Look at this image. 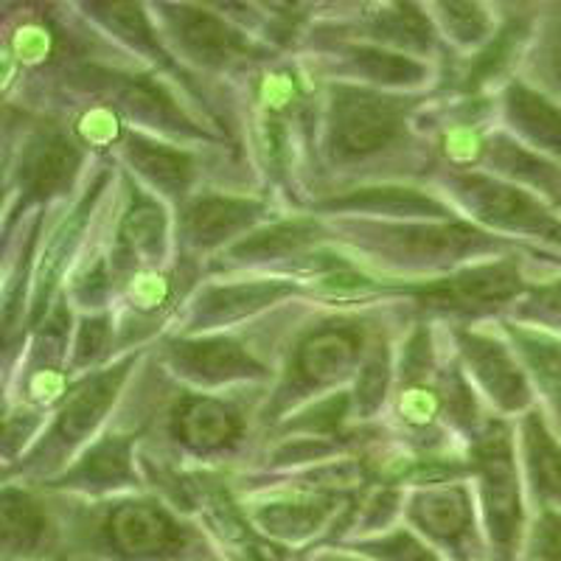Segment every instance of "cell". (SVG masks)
<instances>
[{"instance_id":"2","label":"cell","mask_w":561,"mask_h":561,"mask_svg":"<svg viewBox=\"0 0 561 561\" xmlns=\"http://www.w3.org/2000/svg\"><path fill=\"white\" fill-rule=\"evenodd\" d=\"M474 466L480 472L483 539L489 561H525L530 525L525 519L511 435L503 424H494L480 440L474 449Z\"/></svg>"},{"instance_id":"21","label":"cell","mask_w":561,"mask_h":561,"mask_svg":"<svg viewBox=\"0 0 561 561\" xmlns=\"http://www.w3.org/2000/svg\"><path fill=\"white\" fill-rule=\"evenodd\" d=\"M79 480L77 485L88 489H110V485H122L118 480L129 478V444L127 440H104L93 453L88 455L77 472L70 474Z\"/></svg>"},{"instance_id":"12","label":"cell","mask_w":561,"mask_h":561,"mask_svg":"<svg viewBox=\"0 0 561 561\" xmlns=\"http://www.w3.org/2000/svg\"><path fill=\"white\" fill-rule=\"evenodd\" d=\"M525 460L534 497L542 503V511H561V444L536 413L525 419Z\"/></svg>"},{"instance_id":"1","label":"cell","mask_w":561,"mask_h":561,"mask_svg":"<svg viewBox=\"0 0 561 561\" xmlns=\"http://www.w3.org/2000/svg\"><path fill=\"white\" fill-rule=\"evenodd\" d=\"M68 559L90 561H222V550L192 523L154 500H122L65 530ZM65 559V561H68Z\"/></svg>"},{"instance_id":"6","label":"cell","mask_w":561,"mask_h":561,"mask_svg":"<svg viewBox=\"0 0 561 561\" xmlns=\"http://www.w3.org/2000/svg\"><path fill=\"white\" fill-rule=\"evenodd\" d=\"M460 192L469 197V205L474 210H480V217L503 225V228L539 230V233H550L559 228L556 217L545 205L511 185L491 183V180L472 174V178L460 180Z\"/></svg>"},{"instance_id":"9","label":"cell","mask_w":561,"mask_h":561,"mask_svg":"<svg viewBox=\"0 0 561 561\" xmlns=\"http://www.w3.org/2000/svg\"><path fill=\"white\" fill-rule=\"evenodd\" d=\"M172 363L183 377L194 382H228V379L253 377L262 374V368L253 363L248 351L233 340H185L172 348Z\"/></svg>"},{"instance_id":"10","label":"cell","mask_w":561,"mask_h":561,"mask_svg":"<svg viewBox=\"0 0 561 561\" xmlns=\"http://www.w3.org/2000/svg\"><path fill=\"white\" fill-rule=\"evenodd\" d=\"M523 289L519 273L514 264H491V267H478L472 273L460 275V278L435 284L433 289L424 293L427 307L440 309H472L483 304H497L508 300Z\"/></svg>"},{"instance_id":"22","label":"cell","mask_w":561,"mask_h":561,"mask_svg":"<svg viewBox=\"0 0 561 561\" xmlns=\"http://www.w3.org/2000/svg\"><path fill=\"white\" fill-rule=\"evenodd\" d=\"M287 293V287L280 284H253V287H228L210 293L203 300V314L208 320H228L237 318V314L250 312V309H259L270 300H275L278 295Z\"/></svg>"},{"instance_id":"24","label":"cell","mask_w":561,"mask_h":561,"mask_svg":"<svg viewBox=\"0 0 561 561\" xmlns=\"http://www.w3.org/2000/svg\"><path fill=\"white\" fill-rule=\"evenodd\" d=\"M357 65L368 73L370 79L385 84H404L415 82V79L424 73L421 65H415L413 59L396 57V54H382V51H357Z\"/></svg>"},{"instance_id":"25","label":"cell","mask_w":561,"mask_h":561,"mask_svg":"<svg viewBox=\"0 0 561 561\" xmlns=\"http://www.w3.org/2000/svg\"><path fill=\"white\" fill-rule=\"evenodd\" d=\"M447 23L460 39H478L485 32V18L478 7H447Z\"/></svg>"},{"instance_id":"8","label":"cell","mask_w":561,"mask_h":561,"mask_svg":"<svg viewBox=\"0 0 561 561\" xmlns=\"http://www.w3.org/2000/svg\"><path fill=\"white\" fill-rule=\"evenodd\" d=\"M460 348L466 359L474 368V377L480 379L489 396L503 410H523L530 402V388L525 382V374L511 359L508 351L489 337H480L472 332H460Z\"/></svg>"},{"instance_id":"7","label":"cell","mask_w":561,"mask_h":561,"mask_svg":"<svg viewBox=\"0 0 561 561\" xmlns=\"http://www.w3.org/2000/svg\"><path fill=\"white\" fill-rule=\"evenodd\" d=\"M359 357V332L354 325L318 329L300 343L295 354V385L318 388L343 379Z\"/></svg>"},{"instance_id":"27","label":"cell","mask_w":561,"mask_h":561,"mask_svg":"<svg viewBox=\"0 0 561 561\" xmlns=\"http://www.w3.org/2000/svg\"><path fill=\"white\" fill-rule=\"evenodd\" d=\"M545 68H548L550 82L556 84V90L561 93V26L545 43Z\"/></svg>"},{"instance_id":"29","label":"cell","mask_w":561,"mask_h":561,"mask_svg":"<svg viewBox=\"0 0 561 561\" xmlns=\"http://www.w3.org/2000/svg\"><path fill=\"white\" fill-rule=\"evenodd\" d=\"M222 561H225V559H222Z\"/></svg>"},{"instance_id":"14","label":"cell","mask_w":561,"mask_h":561,"mask_svg":"<svg viewBox=\"0 0 561 561\" xmlns=\"http://www.w3.org/2000/svg\"><path fill=\"white\" fill-rule=\"evenodd\" d=\"M124 374H127L124 368L107 370V374L93 379L88 388L79 390V393L65 404L57 424V438L62 440V444H77L79 438H84L90 430L96 427V421L102 419L104 410L110 408V402H113L118 388H122Z\"/></svg>"},{"instance_id":"26","label":"cell","mask_w":561,"mask_h":561,"mask_svg":"<svg viewBox=\"0 0 561 561\" xmlns=\"http://www.w3.org/2000/svg\"><path fill=\"white\" fill-rule=\"evenodd\" d=\"M385 379H388V368H385V359L382 354L370 359L368 368L363 374V382H359V399L365 402V410L377 408L379 399H382V390H385Z\"/></svg>"},{"instance_id":"16","label":"cell","mask_w":561,"mask_h":561,"mask_svg":"<svg viewBox=\"0 0 561 561\" xmlns=\"http://www.w3.org/2000/svg\"><path fill=\"white\" fill-rule=\"evenodd\" d=\"M180 37H183L185 48L192 54H197L205 62H225L230 57H239V54L248 48L244 39L237 32H230L228 26H222L217 18H210L205 12H192V9H180Z\"/></svg>"},{"instance_id":"11","label":"cell","mask_w":561,"mask_h":561,"mask_svg":"<svg viewBox=\"0 0 561 561\" xmlns=\"http://www.w3.org/2000/svg\"><path fill=\"white\" fill-rule=\"evenodd\" d=\"M174 430L185 447L210 453L239 438L242 424H239V415L217 399H185L174 415Z\"/></svg>"},{"instance_id":"23","label":"cell","mask_w":561,"mask_h":561,"mask_svg":"<svg viewBox=\"0 0 561 561\" xmlns=\"http://www.w3.org/2000/svg\"><path fill=\"white\" fill-rule=\"evenodd\" d=\"M525 561H561V511H539L528 530Z\"/></svg>"},{"instance_id":"19","label":"cell","mask_w":561,"mask_h":561,"mask_svg":"<svg viewBox=\"0 0 561 561\" xmlns=\"http://www.w3.org/2000/svg\"><path fill=\"white\" fill-rule=\"evenodd\" d=\"M79 167V154L73 144L65 138H45L37 144L26 163V183L32 192L51 194L59 185L68 183L73 169Z\"/></svg>"},{"instance_id":"15","label":"cell","mask_w":561,"mask_h":561,"mask_svg":"<svg viewBox=\"0 0 561 561\" xmlns=\"http://www.w3.org/2000/svg\"><path fill=\"white\" fill-rule=\"evenodd\" d=\"M259 210L262 208L255 203H248V199H199V203L188 210V217H185V230H188L192 242L208 248V244L222 242L230 233H237L239 228L253 222V219L259 217Z\"/></svg>"},{"instance_id":"5","label":"cell","mask_w":561,"mask_h":561,"mask_svg":"<svg viewBox=\"0 0 561 561\" xmlns=\"http://www.w3.org/2000/svg\"><path fill=\"white\" fill-rule=\"evenodd\" d=\"M3 561H65V530L23 491H3Z\"/></svg>"},{"instance_id":"17","label":"cell","mask_w":561,"mask_h":561,"mask_svg":"<svg viewBox=\"0 0 561 561\" xmlns=\"http://www.w3.org/2000/svg\"><path fill=\"white\" fill-rule=\"evenodd\" d=\"M511 334L517 340L519 354L525 357L528 368L534 370V377L539 382V388H542V393L548 396L550 408L561 419V340L542 332L514 329V325H511Z\"/></svg>"},{"instance_id":"28","label":"cell","mask_w":561,"mask_h":561,"mask_svg":"<svg viewBox=\"0 0 561 561\" xmlns=\"http://www.w3.org/2000/svg\"><path fill=\"white\" fill-rule=\"evenodd\" d=\"M298 561H370L365 556L354 553L351 548H318V550H309V553L298 556Z\"/></svg>"},{"instance_id":"18","label":"cell","mask_w":561,"mask_h":561,"mask_svg":"<svg viewBox=\"0 0 561 561\" xmlns=\"http://www.w3.org/2000/svg\"><path fill=\"white\" fill-rule=\"evenodd\" d=\"M343 548H351L370 561H447L413 528H390L368 539L345 542Z\"/></svg>"},{"instance_id":"3","label":"cell","mask_w":561,"mask_h":561,"mask_svg":"<svg viewBox=\"0 0 561 561\" xmlns=\"http://www.w3.org/2000/svg\"><path fill=\"white\" fill-rule=\"evenodd\" d=\"M410 528L424 536L447 561H489L483 528L474 523L472 500L463 485L419 491L408 508Z\"/></svg>"},{"instance_id":"20","label":"cell","mask_w":561,"mask_h":561,"mask_svg":"<svg viewBox=\"0 0 561 561\" xmlns=\"http://www.w3.org/2000/svg\"><path fill=\"white\" fill-rule=\"evenodd\" d=\"M133 160L140 172L169 194L183 192L185 183H188V174H192L188 154L174 152V149L167 147H154V144H144V140H133Z\"/></svg>"},{"instance_id":"4","label":"cell","mask_w":561,"mask_h":561,"mask_svg":"<svg viewBox=\"0 0 561 561\" xmlns=\"http://www.w3.org/2000/svg\"><path fill=\"white\" fill-rule=\"evenodd\" d=\"M402 122L404 107L399 99L337 88V96H334V147L343 154L379 152L399 135Z\"/></svg>"},{"instance_id":"13","label":"cell","mask_w":561,"mask_h":561,"mask_svg":"<svg viewBox=\"0 0 561 561\" xmlns=\"http://www.w3.org/2000/svg\"><path fill=\"white\" fill-rule=\"evenodd\" d=\"M508 115L528 144L561 160V107L523 84H514L508 90Z\"/></svg>"}]
</instances>
